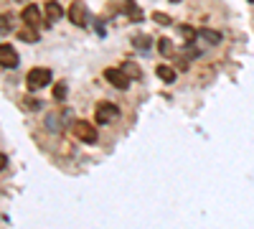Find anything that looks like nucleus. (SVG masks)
Returning <instances> with one entry per match:
<instances>
[{"label": "nucleus", "instance_id": "f257e3e1", "mask_svg": "<svg viewBox=\"0 0 254 229\" xmlns=\"http://www.w3.org/2000/svg\"><path fill=\"white\" fill-rule=\"evenodd\" d=\"M49 84H51V72H49V69L36 67V69H31V72L26 74V87H28L31 92H38V89H44V87H49Z\"/></svg>", "mask_w": 254, "mask_h": 229}, {"label": "nucleus", "instance_id": "f03ea898", "mask_svg": "<svg viewBox=\"0 0 254 229\" xmlns=\"http://www.w3.org/2000/svg\"><path fill=\"white\" fill-rule=\"evenodd\" d=\"M74 135H76V140L87 143V145H94V143H97V138H99L97 125H92V122H87V120L74 122Z\"/></svg>", "mask_w": 254, "mask_h": 229}, {"label": "nucleus", "instance_id": "7ed1b4c3", "mask_svg": "<svg viewBox=\"0 0 254 229\" xmlns=\"http://www.w3.org/2000/svg\"><path fill=\"white\" fill-rule=\"evenodd\" d=\"M117 117H120V107L115 105V102H99L97 110H94L97 125H107V122H112V120H117Z\"/></svg>", "mask_w": 254, "mask_h": 229}, {"label": "nucleus", "instance_id": "20e7f679", "mask_svg": "<svg viewBox=\"0 0 254 229\" xmlns=\"http://www.w3.org/2000/svg\"><path fill=\"white\" fill-rule=\"evenodd\" d=\"M104 79H107L115 89H127V87H130V76L125 74L122 67L120 69H115V67L112 69H104Z\"/></svg>", "mask_w": 254, "mask_h": 229}, {"label": "nucleus", "instance_id": "39448f33", "mask_svg": "<svg viewBox=\"0 0 254 229\" xmlns=\"http://www.w3.org/2000/svg\"><path fill=\"white\" fill-rule=\"evenodd\" d=\"M0 67L3 69H15L18 67V51L10 44H0Z\"/></svg>", "mask_w": 254, "mask_h": 229}, {"label": "nucleus", "instance_id": "423d86ee", "mask_svg": "<svg viewBox=\"0 0 254 229\" xmlns=\"http://www.w3.org/2000/svg\"><path fill=\"white\" fill-rule=\"evenodd\" d=\"M20 20H23L26 26H38L41 23V8L36 3H28L23 10H20Z\"/></svg>", "mask_w": 254, "mask_h": 229}, {"label": "nucleus", "instance_id": "0eeeda50", "mask_svg": "<svg viewBox=\"0 0 254 229\" xmlns=\"http://www.w3.org/2000/svg\"><path fill=\"white\" fill-rule=\"evenodd\" d=\"M69 20L74 26H87V10H84L81 0H74L71 8H69Z\"/></svg>", "mask_w": 254, "mask_h": 229}, {"label": "nucleus", "instance_id": "6e6552de", "mask_svg": "<svg viewBox=\"0 0 254 229\" xmlns=\"http://www.w3.org/2000/svg\"><path fill=\"white\" fill-rule=\"evenodd\" d=\"M44 15H46L49 23H56V20H61L64 10H61V5L56 3V0H46L44 3Z\"/></svg>", "mask_w": 254, "mask_h": 229}, {"label": "nucleus", "instance_id": "1a4fd4ad", "mask_svg": "<svg viewBox=\"0 0 254 229\" xmlns=\"http://www.w3.org/2000/svg\"><path fill=\"white\" fill-rule=\"evenodd\" d=\"M198 38L206 41V44H211V46L221 44V33H219V31H211V28H201V31H198Z\"/></svg>", "mask_w": 254, "mask_h": 229}, {"label": "nucleus", "instance_id": "9d476101", "mask_svg": "<svg viewBox=\"0 0 254 229\" xmlns=\"http://www.w3.org/2000/svg\"><path fill=\"white\" fill-rule=\"evenodd\" d=\"M155 74H158L163 81H168V84H173L176 76H178V74H176V69H173V67H168V64H160V67L155 69Z\"/></svg>", "mask_w": 254, "mask_h": 229}, {"label": "nucleus", "instance_id": "9b49d317", "mask_svg": "<svg viewBox=\"0 0 254 229\" xmlns=\"http://www.w3.org/2000/svg\"><path fill=\"white\" fill-rule=\"evenodd\" d=\"M18 38H20V41H26V44H36V41H38L36 26H26V28H20V31H18Z\"/></svg>", "mask_w": 254, "mask_h": 229}, {"label": "nucleus", "instance_id": "f8f14e48", "mask_svg": "<svg viewBox=\"0 0 254 229\" xmlns=\"http://www.w3.org/2000/svg\"><path fill=\"white\" fill-rule=\"evenodd\" d=\"M122 69H125V74L130 76V79H140V76H142V72H140V67L135 64V61H125Z\"/></svg>", "mask_w": 254, "mask_h": 229}, {"label": "nucleus", "instance_id": "ddd939ff", "mask_svg": "<svg viewBox=\"0 0 254 229\" xmlns=\"http://www.w3.org/2000/svg\"><path fill=\"white\" fill-rule=\"evenodd\" d=\"M132 44H135V49H140V51H147V49H150V36H135L132 38Z\"/></svg>", "mask_w": 254, "mask_h": 229}, {"label": "nucleus", "instance_id": "4468645a", "mask_svg": "<svg viewBox=\"0 0 254 229\" xmlns=\"http://www.w3.org/2000/svg\"><path fill=\"white\" fill-rule=\"evenodd\" d=\"M23 107H26L28 112H38V110H41V102H38L36 97H26V99H23Z\"/></svg>", "mask_w": 254, "mask_h": 229}, {"label": "nucleus", "instance_id": "2eb2a0df", "mask_svg": "<svg viewBox=\"0 0 254 229\" xmlns=\"http://www.w3.org/2000/svg\"><path fill=\"white\" fill-rule=\"evenodd\" d=\"M158 51H160L163 56H171V54H173L171 41H168V38H160V41H158Z\"/></svg>", "mask_w": 254, "mask_h": 229}, {"label": "nucleus", "instance_id": "dca6fc26", "mask_svg": "<svg viewBox=\"0 0 254 229\" xmlns=\"http://www.w3.org/2000/svg\"><path fill=\"white\" fill-rule=\"evenodd\" d=\"M181 36L186 38V44H193V41H196V36H198V33H196L193 28H190V26H183V28H181Z\"/></svg>", "mask_w": 254, "mask_h": 229}, {"label": "nucleus", "instance_id": "f3484780", "mask_svg": "<svg viewBox=\"0 0 254 229\" xmlns=\"http://www.w3.org/2000/svg\"><path fill=\"white\" fill-rule=\"evenodd\" d=\"M10 20H13V15H0V33H10L13 31Z\"/></svg>", "mask_w": 254, "mask_h": 229}, {"label": "nucleus", "instance_id": "a211bd4d", "mask_svg": "<svg viewBox=\"0 0 254 229\" xmlns=\"http://www.w3.org/2000/svg\"><path fill=\"white\" fill-rule=\"evenodd\" d=\"M54 99H56V102L66 99V84H56V87H54Z\"/></svg>", "mask_w": 254, "mask_h": 229}, {"label": "nucleus", "instance_id": "6ab92c4d", "mask_svg": "<svg viewBox=\"0 0 254 229\" xmlns=\"http://www.w3.org/2000/svg\"><path fill=\"white\" fill-rule=\"evenodd\" d=\"M153 20L160 26H171V15H165V13H153Z\"/></svg>", "mask_w": 254, "mask_h": 229}, {"label": "nucleus", "instance_id": "aec40b11", "mask_svg": "<svg viewBox=\"0 0 254 229\" xmlns=\"http://www.w3.org/2000/svg\"><path fill=\"white\" fill-rule=\"evenodd\" d=\"M5 165H8V158H5L3 153H0V171H3V168H5Z\"/></svg>", "mask_w": 254, "mask_h": 229}, {"label": "nucleus", "instance_id": "412c9836", "mask_svg": "<svg viewBox=\"0 0 254 229\" xmlns=\"http://www.w3.org/2000/svg\"><path fill=\"white\" fill-rule=\"evenodd\" d=\"M171 3H181V0H171Z\"/></svg>", "mask_w": 254, "mask_h": 229}, {"label": "nucleus", "instance_id": "4be33fe9", "mask_svg": "<svg viewBox=\"0 0 254 229\" xmlns=\"http://www.w3.org/2000/svg\"><path fill=\"white\" fill-rule=\"evenodd\" d=\"M247 3H254V0H247Z\"/></svg>", "mask_w": 254, "mask_h": 229}]
</instances>
